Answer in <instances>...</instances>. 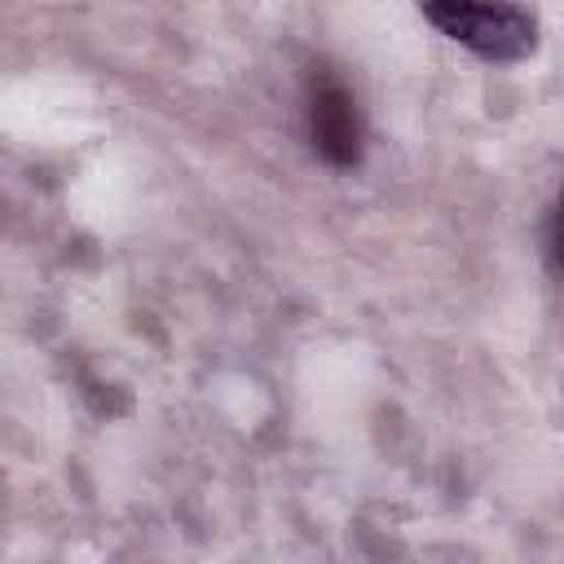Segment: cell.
<instances>
[{"label":"cell","mask_w":564,"mask_h":564,"mask_svg":"<svg viewBox=\"0 0 564 564\" xmlns=\"http://www.w3.org/2000/svg\"><path fill=\"white\" fill-rule=\"evenodd\" d=\"M304 119H308V141L326 163H335V167H357L361 163V141H366L361 110H357V97L330 70H317L308 79Z\"/></svg>","instance_id":"7a4b0ae2"},{"label":"cell","mask_w":564,"mask_h":564,"mask_svg":"<svg viewBox=\"0 0 564 564\" xmlns=\"http://www.w3.org/2000/svg\"><path fill=\"white\" fill-rule=\"evenodd\" d=\"M551 256H555V264H560V273H564V220H560V229H555V242H551Z\"/></svg>","instance_id":"3957f363"},{"label":"cell","mask_w":564,"mask_h":564,"mask_svg":"<svg viewBox=\"0 0 564 564\" xmlns=\"http://www.w3.org/2000/svg\"><path fill=\"white\" fill-rule=\"evenodd\" d=\"M423 18L485 62H520L538 44V22L516 0H419Z\"/></svg>","instance_id":"6da1fadb"}]
</instances>
